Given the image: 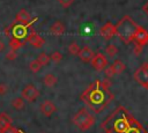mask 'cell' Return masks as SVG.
<instances>
[{
	"instance_id": "7a4b0ae2",
	"label": "cell",
	"mask_w": 148,
	"mask_h": 133,
	"mask_svg": "<svg viewBox=\"0 0 148 133\" xmlns=\"http://www.w3.org/2000/svg\"><path fill=\"white\" fill-rule=\"evenodd\" d=\"M111 86V81L109 77L99 81L96 80L91 83L81 95V99L86 103L88 108H90L94 112H101L112 99V94L109 91Z\"/></svg>"
},
{
	"instance_id": "d6986e66",
	"label": "cell",
	"mask_w": 148,
	"mask_h": 133,
	"mask_svg": "<svg viewBox=\"0 0 148 133\" xmlns=\"http://www.w3.org/2000/svg\"><path fill=\"white\" fill-rule=\"evenodd\" d=\"M23 45H24V40H22V39H18V38L12 37V38H10V40H9V46H10V50L16 51V50L21 49Z\"/></svg>"
},
{
	"instance_id": "277c9868",
	"label": "cell",
	"mask_w": 148,
	"mask_h": 133,
	"mask_svg": "<svg viewBox=\"0 0 148 133\" xmlns=\"http://www.w3.org/2000/svg\"><path fill=\"white\" fill-rule=\"evenodd\" d=\"M38 19L35 17L34 20H31L29 23H13L10 27L6 28L5 30V34L7 35V37H15V38H18V39H25L28 34H29V29L30 27L37 21Z\"/></svg>"
},
{
	"instance_id": "8fae6325",
	"label": "cell",
	"mask_w": 148,
	"mask_h": 133,
	"mask_svg": "<svg viewBox=\"0 0 148 133\" xmlns=\"http://www.w3.org/2000/svg\"><path fill=\"white\" fill-rule=\"evenodd\" d=\"M133 42L135 44L145 46L148 43V31L146 29H143L142 27H139V29H138V31H136V34L134 36Z\"/></svg>"
},
{
	"instance_id": "7c38bea8",
	"label": "cell",
	"mask_w": 148,
	"mask_h": 133,
	"mask_svg": "<svg viewBox=\"0 0 148 133\" xmlns=\"http://www.w3.org/2000/svg\"><path fill=\"white\" fill-rule=\"evenodd\" d=\"M39 109H40V112H42L44 116H46V117H51V116L56 112V110H57L56 105H54L51 101H49V99L44 101V102L40 104Z\"/></svg>"
},
{
	"instance_id": "d6a6232c",
	"label": "cell",
	"mask_w": 148,
	"mask_h": 133,
	"mask_svg": "<svg viewBox=\"0 0 148 133\" xmlns=\"http://www.w3.org/2000/svg\"><path fill=\"white\" fill-rule=\"evenodd\" d=\"M142 9H143V12H145V13L148 15V1H147V3H146V5H143Z\"/></svg>"
},
{
	"instance_id": "44dd1931",
	"label": "cell",
	"mask_w": 148,
	"mask_h": 133,
	"mask_svg": "<svg viewBox=\"0 0 148 133\" xmlns=\"http://www.w3.org/2000/svg\"><path fill=\"white\" fill-rule=\"evenodd\" d=\"M117 53H118V47L114 44H110L105 47V54H108L110 58L114 57Z\"/></svg>"
},
{
	"instance_id": "ffe728a7",
	"label": "cell",
	"mask_w": 148,
	"mask_h": 133,
	"mask_svg": "<svg viewBox=\"0 0 148 133\" xmlns=\"http://www.w3.org/2000/svg\"><path fill=\"white\" fill-rule=\"evenodd\" d=\"M12 106H13L14 109H16L17 111L23 110L24 106H25V104H24V99H23L22 97H16V98H14V99L12 101Z\"/></svg>"
},
{
	"instance_id": "30bf717a",
	"label": "cell",
	"mask_w": 148,
	"mask_h": 133,
	"mask_svg": "<svg viewBox=\"0 0 148 133\" xmlns=\"http://www.w3.org/2000/svg\"><path fill=\"white\" fill-rule=\"evenodd\" d=\"M25 40H27L28 43H30L35 49H40V47L44 45V43H45L44 38L40 37V36H39L36 31H34V30H31V31L28 34Z\"/></svg>"
},
{
	"instance_id": "5bb4252c",
	"label": "cell",
	"mask_w": 148,
	"mask_h": 133,
	"mask_svg": "<svg viewBox=\"0 0 148 133\" xmlns=\"http://www.w3.org/2000/svg\"><path fill=\"white\" fill-rule=\"evenodd\" d=\"M65 25H64V23L62 22H60V21H56L51 27H50V32L52 34V35H54V36H60V35H62L64 32H65Z\"/></svg>"
},
{
	"instance_id": "6da1fadb",
	"label": "cell",
	"mask_w": 148,
	"mask_h": 133,
	"mask_svg": "<svg viewBox=\"0 0 148 133\" xmlns=\"http://www.w3.org/2000/svg\"><path fill=\"white\" fill-rule=\"evenodd\" d=\"M102 127L105 133H147L143 126L123 106L110 114L102 124Z\"/></svg>"
},
{
	"instance_id": "1f68e13d",
	"label": "cell",
	"mask_w": 148,
	"mask_h": 133,
	"mask_svg": "<svg viewBox=\"0 0 148 133\" xmlns=\"http://www.w3.org/2000/svg\"><path fill=\"white\" fill-rule=\"evenodd\" d=\"M5 47H6V44H5V42L0 39V52H2V51L5 50Z\"/></svg>"
},
{
	"instance_id": "83f0119b",
	"label": "cell",
	"mask_w": 148,
	"mask_h": 133,
	"mask_svg": "<svg viewBox=\"0 0 148 133\" xmlns=\"http://www.w3.org/2000/svg\"><path fill=\"white\" fill-rule=\"evenodd\" d=\"M16 57H17V54H16V51H14V50H10L6 54V59L7 60H14V59H16Z\"/></svg>"
},
{
	"instance_id": "f1b7e54d",
	"label": "cell",
	"mask_w": 148,
	"mask_h": 133,
	"mask_svg": "<svg viewBox=\"0 0 148 133\" xmlns=\"http://www.w3.org/2000/svg\"><path fill=\"white\" fill-rule=\"evenodd\" d=\"M142 49H143V46H142V45L135 44V45H134V49H133V53H134L135 56H140V54H141V52H142Z\"/></svg>"
},
{
	"instance_id": "4dcf8cb0",
	"label": "cell",
	"mask_w": 148,
	"mask_h": 133,
	"mask_svg": "<svg viewBox=\"0 0 148 133\" xmlns=\"http://www.w3.org/2000/svg\"><path fill=\"white\" fill-rule=\"evenodd\" d=\"M7 91H8V87H7L5 83H1V82H0V96L6 95Z\"/></svg>"
},
{
	"instance_id": "7402d4cb",
	"label": "cell",
	"mask_w": 148,
	"mask_h": 133,
	"mask_svg": "<svg viewBox=\"0 0 148 133\" xmlns=\"http://www.w3.org/2000/svg\"><path fill=\"white\" fill-rule=\"evenodd\" d=\"M37 60H38V62H39L42 66H46V65H49V62H50V57H49L45 52H42V53H39Z\"/></svg>"
},
{
	"instance_id": "603a6c76",
	"label": "cell",
	"mask_w": 148,
	"mask_h": 133,
	"mask_svg": "<svg viewBox=\"0 0 148 133\" xmlns=\"http://www.w3.org/2000/svg\"><path fill=\"white\" fill-rule=\"evenodd\" d=\"M68 52H69V54H72V56H77L79 52H80V46L77 45V43H75V42L71 43V44L68 45Z\"/></svg>"
},
{
	"instance_id": "3957f363",
	"label": "cell",
	"mask_w": 148,
	"mask_h": 133,
	"mask_svg": "<svg viewBox=\"0 0 148 133\" xmlns=\"http://www.w3.org/2000/svg\"><path fill=\"white\" fill-rule=\"evenodd\" d=\"M116 35L125 43V44H130L133 43L134 36L139 29V25L128 16L125 15L116 25Z\"/></svg>"
},
{
	"instance_id": "ac0fdd59",
	"label": "cell",
	"mask_w": 148,
	"mask_h": 133,
	"mask_svg": "<svg viewBox=\"0 0 148 133\" xmlns=\"http://www.w3.org/2000/svg\"><path fill=\"white\" fill-rule=\"evenodd\" d=\"M111 66H112V69H113L114 74H121L125 71V64L121 60H119V59L114 60Z\"/></svg>"
},
{
	"instance_id": "4316f807",
	"label": "cell",
	"mask_w": 148,
	"mask_h": 133,
	"mask_svg": "<svg viewBox=\"0 0 148 133\" xmlns=\"http://www.w3.org/2000/svg\"><path fill=\"white\" fill-rule=\"evenodd\" d=\"M104 72H105V75H106V77H112L113 75H114V72H113V69H112V66L111 65H106L105 66V68L103 69Z\"/></svg>"
},
{
	"instance_id": "4fadbf2b",
	"label": "cell",
	"mask_w": 148,
	"mask_h": 133,
	"mask_svg": "<svg viewBox=\"0 0 148 133\" xmlns=\"http://www.w3.org/2000/svg\"><path fill=\"white\" fill-rule=\"evenodd\" d=\"M94 52H92V50L89 47V46H84L83 49H80V52H79V57H80V59L82 60V61H84V62H90V60L92 59V57H94Z\"/></svg>"
},
{
	"instance_id": "2e32d148",
	"label": "cell",
	"mask_w": 148,
	"mask_h": 133,
	"mask_svg": "<svg viewBox=\"0 0 148 133\" xmlns=\"http://www.w3.org/2000/svg\"><path fill=\"white\" fill-rule=\"evenodd\" d=\"M9 125H12V118L6 113V112H1L0 113V132L8 127Z\"/></svg>"
},
{
	"instance_id": "8992f818",
	"label": "cell",
	"mask_w": 148,
	"mask_h": 133,
	"mask_svg": "<svg viewBox=\"0 0 148 133\" xmlns=\"http://www.w3.org/2000/svg\"><path fill=\"white\" fill-rule=\"evenodd\" d=\"M134 80L145 89H148V64H143L141 67H139L134 75H133Z\"/></svg>"
},
{
	"instance_id": "52a82bcc",
	"label": "cell",
	"mask_w": 148,
	"mask_h": 133,
	"mask_svg": "<svg viewBox=\"0 0 148 133\" xmlns=\"http://www.w3.org/2000/svg\"><path fill=\"white\" fill-rule=\"evenodd\" d=\"M38 96H39V90L32 84L25 86L21 91V97L28 102H34Z\"/></svg>"
},
{
	"instance_id": "5b68a950",
	"label": "cell",
	"mask_w": 148,
	"mask_h": 133,
	"mask_svg": "<svg viewBox=\"0 0 148 133\" xmlns=\"http://www.w3.org/2000/svg\"><path fill=\"white\" fill-rule=\"evenodd\" d=\"M73 123L81 131H87L95 124V117L86 108H82L73 117Z\"/></svg>"
},
{
	"instance_id": "f546056e",
	"label": "cell",
	"mask_w": 148,
	"mask_h": 133,
	"mask_svg": "<svg viewBox=\"0 0 148 133\" xmlns=\"http://www.w3.org/2000/svg\"><path fill=\"white\" fill-rule=\"evenodd\" d=\"M58 2L62 6V7H65V8H67V7H69L73 2H74V0H58Z\"/></svg>"
},
{
	"instance_id": "484cf974",
	"label": "cell",
	"mask_w": 148,
	"mask_h": 133,
	"mask_svg": "<svg viewBox=\"0 0 148 133\" xmlns=\"http://www.w3.org/2000/svg\"><path fill=\"white\" fill-rule=\"evenodd\" d=\"M0 133H20V131H18V128H16L15 126H13V125H9L8 127H6V128H3Z\"/></svg>"
},
{
	"instance_id": "cb8c5ba5",
	"label": "cell",
	"mask_w": 148,
	"mask_h": 133,
	"mask_svg": "<svg viewBox=\"0 0 148 133\" xmlns=\"http://www.w3.org/2000/svg\"><path fill=\"white\" fill-rule=\"evenodd\" d=\"M29 68H30V71H31L32 73H37V72L40 71L42 65L38 62L37 59H35V60H31V61H30V64H29Z\"/></svg>"
},
{
	"instance_id": "9a60e30c",
	"label": "cell",
	"mask_w": 148,
	"mask_h": 133,
	"mask_svg": "<svg viewBox=\"0 0 148 133\" xmlns=\"http://www.w3.org/2000/svg\"><path fill=\"white\" fill-rule=\"evenodd\" d=\"M15 21L18 23H29L31 21V15L25 10V9H21L16 16H15Z\"/></svg>"
},
{
	"instance_id": "9c48e42d",
	"label": "cell",
	"mask_w": 148,
	"mask_h": 133,
	"mask_svg": "<svg viewBox=\"0 0 148 133\" xmlns=\"http://www.w3.org/2000/svg\"><path fill=\"white\" fill-rule=\"evenodd\" d=\"M99 35H101L104 39H106V40L111 39V38L116 35L114 24L111 23V22H105V23L101 27V29H99Z\"/></svg>"
},
{
	"instance_id": "ba28073f",
	"label": "cell",
	"mask_w": 148,
	"mask_h": 133,
	"mask_svg": "<svg viewBox=\"0 0 148 133\" xmlns=\"http://www.w3.org/2000/svg\"><path fill=\"white\" fill-rule=\"evenodd\" d=\"M90 64L96 71H103L105 68V66L108 65V59L104 54L96 53V54H94L92 59L90 60Z\"/></svg>"
},
{
	"instance_id": "d4e9b609",
	"label": "cell",
	"mask_w": 148,
	"mask_h": 133,
	"mask_svg": "<svg viewBox=\"0 0 148 133\" xmlns=\"http://www.w3.org/2000/svg\"><path fill=\"white\" fill-rule=\"evenodd\" d=\"M61 59H62V54H61L60 52H58V51L53 52V53L51 54V57H50V60H52V61L56 62V64H59V62L61 61Z\"/></svg>"
},
{
	"instance_id": "e0dca14e",
	"label": "cell",
	"mask_w": 148,
	"mask_h": 133,
	"mask_svg": "<svg viewBox=\"0 0 148 133\" xmlns=\"http://www.w3.org/2000/svg\"><path fill=\"white\" fill-rule=\"evenodd\" d=\"M57 82H58L57 76H54V75H53V74H51V73L46 74V75L43 77V83H44L46 87H49V88H51V87L56 86V83H57Z\"/></svg>"
}]
</instances>
